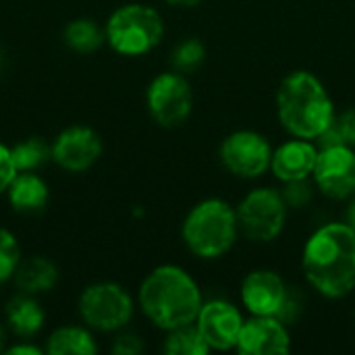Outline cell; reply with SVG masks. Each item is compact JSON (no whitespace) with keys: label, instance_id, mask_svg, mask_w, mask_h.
<instances>
[{"label":"cell","instance_id":"cell-1","mask_svg":"<svg viewBox=\"0 0 355 355\" xmlns=\"http://www.w3.org/2000/svg\"><path fill=\"white\" fill-rule=\"evenodd\" d=\"M302 266L308 283L324 297L339 300L355 289V231L347 223L320 227L306 243Z\"/></svg>","mask_w":355,"mask_h":355},{"label":"cell","instance_id":"cell-2","mask_svg":"<svg viewBox=\"0 0 355 355\" xmlns=\"http://www.w3.org/2000/svg\"><path fill=\"white\" fill-rule=\"evenodd\" d=\"M139 306L158 329L173 331L196 322L202 308V293L189 272L164 264L154 268L141 283Z\"/></svg>","mask_w":355,"mask_h":355},{"label":"cell","instance_id":"cell-3","mask_svg":"<svg viewBox=\"0 0 355 355\" xmlns=\"http://www.w3.org/2000/svg\"><path fill=\"white\" fill-rule=\"evenodd\" d=\"M277 112L281 125L302 139H318L337 116L327 87L310 71H293L281 81Z\"/></svg>","mask_w":355,"mask_h":355},{"label":"cell","instance_id":"cell-4","mask_svg":"<svg viewBox=\"0 0 355 355\" xmlns=\"http://www.w3.org/2000/svg\"><path fill=\"white\" fill-rule=\"evenodd\" d=\"M237 235V210L218 198H210L193 206L183 223L185 245L204 260L225 256L235 245Z\"/></svg>","mask_w":355,"mask_h":355},{"label":"cell","instance_id":"cell-5","mask_svg":"<svg viewBox=\"0 0 355 355\" xmlns=\"http://www.w3.org/2000/svg\"><path fill=\"white\" fill-rule=\"evenodd\" d=\"M106 42L125 56H141L154 50L162 35V17L146 4H125L106 23Z\"/></svg>","mask_w":355,"mask_h":355},{"label":"cell","instance_id":"cell-6","mask_svg":"<svg viewBox=\"0 0 355 355\" xmlns=\"http://www.w3.org/2000/svg\"><path fill=\"white\" fill-rule=\"evenodd\" d=\"M285 220L287 204L281 191L270 187L250 191L237 208L239 231L252 241L268 243L277 239L285 229Z\"/></svg>","mask_w":355,"mask_h":355},{"label":"cell","instance_id":"cell-7","mask_svg":"<svg viewBox=\"0 0 355 355\" xmlns=\"http://www.w3.org/2000/svg\"><path fill=\"white\" fill-rule=\"evenodd\" d=\"M148 110L152 119L166 129L183 125L193 108V92L187 77L179 71L160 73L152 79L148 94Z\"/></svg>","mask_w":355,"mask_h":355},{"label":"cell","instance_id":"cell-8","mask_svg":"<svg viewBox=\"0 0 355 355\" xmlns=\"http://www.w3.org/2000/svg\"><path fill=\"white\" fill-rule=\"evenodd\" d=\"M79 312L92 329L119 331L133 316V300L116 283H96L83 291Z\"/></svg>","mask_w":355,"mask_h":355},{"label":"cell","instance_id":"cell-9","mask_svg":"<svg viewBox=\"0 0 355 355\" xmlns=\"http://www.w3.org/2000/svg\"><path fill=\"white\" fill-rule=\"evenodd\" d=\"M220 160L235 177L256 179L270 168L272 148L262 133L241 129L225 137L220 146Z\"/></svg>","mask_w":355,"mask_h":355},{"label":"cell","instance_id":"cell-10","mask_svg":"<svg viewBox=\"0 0 355 355\" xmlns=\"http://www.w3.org/2000/svg\"><path fill=\"white\" fill-rule=\"evenodd\" d=\"M320 191L331 200H347L355 193V152L352 146H329L318 150L312 173Z\"/></svg>","mask_w":355,"mask_h":355},{"label":"cell","instance_id":"cell-11","mask_svg":"<svg viewBox=\"0 0 355 355\" xmlns=\"http://www.w3.org/2000/svg\"><path fill=\"white\" fill-rule=\"evenodd\" d=\"M241 312L223 300H214L202 304L200 314L196 318V327L210 349L214 352H229L237 347L239 333L243 329Z\"/></svg>","mask_w":355,"mask_h":355},{"label":"cell","instance_id":"cell-12","mask_svg":"<svg viewBox=\"0 0 355 355\" xmlns=\"http://www.w3.org/2000/svg\"><path fill=\"white\" fill-rule=\"evenodd\" d=\"M100 154L102 141L89 127H69L52 144V160L69 173L87 171Z\"/></svg>","mask_w":355,"mask_h":355},{"label":"cell","instance_id":"cell-13","mask_svg":"<svg viewBox=\"0 0 355 355\" xmlns=\"http://www.w3.org/2000/svg\"><path fill=\"white\" fill-rule=\"evenodd\" d=\"M243 355H283L291 349L287 324L277 316H254L243 322L235 347Z\"/></svg>","mask_w":355,"mask_h":355},{"label":"cell","instance_id":"cell-14","mask_svg":"<svg viewBox=\"0 0 355 355\" xmlns=\"http://www.w3.org/2000/svg\"><path fill=\"white\" fill-rule=\"evenodd\" d=\"M289 287L272 270H254L243 279L241 302L252 316H279Z\"/></svg>","mask_w":355,"mask_h":355},{"label":"cell","instance_id":"cell-15","mask_svg":"<svg viewBox=\"0 0 355 355\" xmlns=\"http://www.w3.org/2000/svg\"><path fill=\"white\" fill-rule=\"evenodd\" d=\"M316 160H318V148L312 144V139L295 137L291 141H285L272 152L270 168L275 177L283 183L304 181L314 173Z\"/></svg>","mask_w":355,"mask_h":355},{"label":"cell","instance_id":"cell-16","mask_svg":"<svg viewBox=\"0 0 355 355\" xmlns=\"http://www.w3.org/2000/svg\"><path fill=\"white\" fill-rule=\"evenodd\" d=\"M6 191L17 212H37L48 202V185L33 171L17 173Z\"/></svg>","mask_w":355,"mask_h":355},{"label":"cell","instance_id":"cell-17","mask_svg":"<svg viewBox=\"0 0 355 355\" xmlns=\"http://www.w3.org/2000/svg\"><path fill=\"white\" fill-rule=\"evenodd\" d=\"M12 277H15V285L21 289V293L37 295V293L50 291L56 285L58 270L46 258H29L25 262H19Z\"/></svg>","mask_w":355,"mask_h":355},{"label":"cell","instance_id":"cell-18","mask_svg":"<svg viewBox=\"0 0 355 355\" xmlns=\"http://www.w3.org/2000/svg\"><path fill=\"white\" fill-rule=\"evenodd\" d=\"M6 320L19 337H33L44 327V310L27 293L17 295L6 306Z\"/></svg>","mask_w":355,"mask_h":355},{"label":"cell","instance_id":"cell-19","mask_svg":"<svg viewBox=\"0 0 355 355\" xmlns=\"http://www.w3.org/2000/svg\"><path fill=\"white\" fill-rule=\"evenodd\" d=\"M98 352L92 335L79 327L56 329L48 339V354L52 355H92Z\"/></svg>","mask_w":355,"mask_h":355},{"label":"cell","instance_id":"cell-20","mask_svg":"<svg viewBox=\"0 0 355 355\" xmlns=\"http://www.w3.org/2000/svg\"><path fill=\"white\" fill-rule=\"evenodd\" d=\"M104 40L106 31H102L92 19H75L64 27V42L75 52H94L104 44Z\"/></svg>","mask_w":355,"mask_h":355},{"label":"cell","instance_id":"cell-21","mask_svg":"<svg viewBox=\"0 0 355 355\" xmlns=\"http://www.w3.org/2000/svg\"><path fill=\"white\" fill-rule=\"evenodd\" d=\"M164 352L168 355H206L210 347L193 322L168 331V337L164 341Z\"/></svg>","mask_w":355,"mask_h":355},{"label":"cell","instance_id":"cell-22","mask_svg":"<svg viewBox=\"0 0 355 355\" xmlns=\"http://www.w3.org/2000/svg\"><path fill=\"white\" fill-rule=\"evenodd\" d=\"M10 154L17 173H25L40 168L48 158H52V146H48L42 137H29L10 148Z\"/></svg>","mask_w":355,"mask_h":355},{"label":"cell","instance_id":"cell-23","mask_svg":"<svg viewBox=\"0 0 355 355\" xmlns=\"http://www.w3.org/2000/svg\"><path fill=\"white\" fill-rule=\"evenodd\" d=\"M204 60H206V46L198 37H189V40L177 44L171 54V62H173L175 71H179L183 75L198 71L204 64Z\"/></svg>","mask_w":355,"mask_h":355},{"label":"cell","instance_id":"cell-24","mask_svg":"<svg viewBox=\"0 0 355 355\" xmlns=\"http://www.w3.org/2000/svg\"><path fill=\"white\" fill-rule=\"evenodd\" d=\"M19 243L15 235L0 227V283L10 279L19 266Z\"/></svg>","mask_w":355,"mask_h":355},{"label":"cell","instance_id":"cell-25","mask_svg":"<svg viewBox=\"0 0 355 355\" xmlns=\"http://www.w3.org/2000/svg\"><path fill=\"white\" fill-rule=\"evenodd\" d=\"M281 196H283L287 208H302L312 200V187L308 185V179L291 181V183H285Z\"/></svg>","mask_w":355,"mask_h":355},{"label":"cell","instance_id":"cell-26","mask_svg":"<svg viewBox=\"0 0 355 355\" xmlns=\"http://www.w3.org/2000/svg\"><path fill=\"white\" fill-rule=\"evenodd\" d=\"M335 129L345 146L355 148V106L335 116Z\"/></svg>","mask_w":355,"mask_h":355},{"label":"cell","instance_id":"cell-27","mask_svg":"<svg viewBox=\"0 0 355 355\" xmlns=\"http://www.w3.org/2000/svg\"><path fill=\"white\" fill-rule=\"evenodd\" d=\"M15 175H17V168H15V162H12L10 148L0 144V193L8 189Z\"/></svg>","mask_w":355,"mask_h":355},{"label":"cell","instance_id":"cell-28","mask_svg":"<svg viewBox=\"0 0 355 355\" xmlns=\"http://www.w3.org/2000/svg\"><path fill=\"white\" fill-rule=\"evenodd\" d=\"M144 349V343L137 335H121L116 337V341L112 343V354L116 355H137L139 352Z\"/></svg>","mask_w":355,"mask_h":355},{"label":"cell","instance_id":"cell-29","mask_svg":"<svg viewBox=\"0 0 355 355\" xmlns=\"http://www.w3.org/2000/svg\"><path fill=\"white\" fill-rule=\"evenodd\" d=\"M6 354H10V355H21V354H25V355H40L42 352L37 349V347H33V345H15V347H10Z\"/></svg>","mask_w":355,"mask_h":355},{"label":"cell","instance_id":"cell-30","mask_svg":"<svg viewBox=\"0 0 355 355\" xmlns=\"http://www.w3.org/2000/svg\"><path fill=\"white\" fill-rule=\"evenodd\" d=\"M345 218H347L345 223H347V225H349V227L355 231V200H352V204L347 206V214H345Z\"/></svg>","mask_w":355,"mask_h":355},{"label":"cell","instance_id":"cell-31","mask_svg":"<svg viewBox=\"0 0 355 355\" xmlns=\"http://www.w3.org/2000/svg\"><path fill=\"white\" fill-rule=\"evenodd\" d=\"M166 2L177 4V6H196V4H200L202 0H166Z\"/></svg>","mask_w":355,"mask_h":355},{"label":"cell","instance_id":"cell-32","mask_svg":"<svg viewBox=\"0 0 355 355\" xmlns=\"http://www.w3.org/2000/svg\"><path fill=\"white\" fill-rule=\"evenodd\" d=\"M2 345H4V333H2V329H0V352H2Z\"/></svg>","mask_w":355,"mask_h":355},{"label":"cell","instance_id":"cell-33","mask_svg":"<svg viewBox=\"0 0 355 355\" xmlns=\"http://www.w3.org/2000/svg\"><path fill=\"white\" fill-rule=\"evenodd\" d=\"M0 64H2V50H0Z\"/></svg>","mask_w":355,"mask_h":355}]
</instances>
